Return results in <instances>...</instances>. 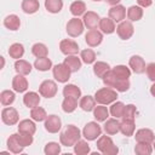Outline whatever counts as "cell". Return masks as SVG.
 Wrapping results in <instances>:
<instances>
[{"mask_svg": "<svg viewBox=\"0 0 155 155\" xmlns=\"http://www.w3.org/2000/svg\"><path fill=\"white\" fill-rule=\"evenodd\" d=\"M137 4H138V6H140V7H149V6H151V4H153V0H137Z\"/></svg>", "mask_w": 155, "mask_h": 155, "instance_id": "816d5d0a", "label": "cell"}, {"mask_svg": "<svg viewBox=\"0 0 155 155\" xmlns=\"http://www.w3.org/2000/svg\"><path fill=\"white\" fill-rule=\"evenodd\" d=\"M18 119H19L18 111L13 107H7L1 110V120L5 125L13 126L18 122Z\"/></svg>", "mask_w": 155, "mask_h": 155, "instance_id": "52a82bcc", "label": "cell"}, {"mask_svg": "<svg viewBox=\"0 0 155 155\" xmlns=\"http://www.w3.org/2000/svg\"><path fill=\"white\" fill-rule=\"evenodd\" d=\"M45 130L50 133H57L61 128H62V121H61V117L52 114V115H48L45 120Z\"/></svg>", "mask_w": 155, "mask_h": 155, "instance_id": "30bf717a", "label": "cell"}, {"mask_svg": "<svg viewBox=\"0 0 155 155\" xmlns=\"http://www.w3.org/2000/svg\"><path fill=\"white\" fill-rule=\"evenodd\" d=\"M8 54L11 58H15V59H21L24 54V47L22 44L19 42H15L10 46L8 48Z\"/></svg>", "mask_w": 155, "mask_h": 155, "instance_id": "d6a6232c", "label": "cell"}, {"mask_svg": "<svg viewBox=\"0 0 155 155\" xmlns=\"http://www.w3.org/2000/svg\"><path fill=\"white\" fill-rule=\"evenodd\" d=\"M45 7L51 13H58L63 8V0H45Z\"/></svg>", "mask_w": 155, "mask_h": 155, "instance_id": "e575fe53", "label": "cell"}, {"mask_svg": "<svg viewBox=\"0 0 155 155\" xmlns=\"http://www.w3.org/2000/svg\"><path fill=\"white\" fill-rule=\"evenodd\" d=\"M23 103H24L25 107H28L30 109L38 107L39 103H40V96H39V93L33 92V91L27 92L24 94V97H23Z\"/></svg>", "mask_w": 155, "mask_h": 155, "instance_id": "ffe728a7", "label": "cell"}, {"mask_svg": "<svg viewBox=\"0 0 155 155\" xmlns=\"http://www.w3.org/2000/svg\"><path fill=\"white\" fill-rule=\"evenodd\" d=\"M101 134H102V127L96 121L87 122L82 130V136L87 140H94V139L99 138Z\"/></svg>", "mask_w": 155, "mask_h": 155, "instance_id": "277c9868", "label": "cell"}, {"mask_svg": "<svg viewBox=\"0 0 155 155\" xmlns=\"http://www.w3.org/2000/svg\"><path fill=\"white\" fill-rule=\"evenodd\" d=\"M30 117L34 120V121H38V122H40V121H44V120H46V117H47V114H46V110L42 108V107H35V108H31V110H30Z\"/></svg>", "mask_w": 155, "mask_h": 155, "instance_id": "74e56055", "label": "cell"}, {"mask_svg": "<svg viewBox=\"0 0 155 155\" xmlns=\"http://www.w3.org/2000/svg\"><path fill=\"white\" fill-rule=\"evenodd\" d=\"M17 138L19 140V143L22 144V147H28L33 143V134L29 133H23V132H18L17 133Z\"/></svg>", "mask_w": 155, "mask_h": 155, "instance_id": "c3c4849f", "label": "cell"}, {"mask_svg": "<svg viewBox=\"0 0 155 155\" xmlns=\"http://www.w3.org/2000/svg\"><path fill=\"white\" fill-rule=\"evenodd\" d=\"M15 92L10 91V90H4L1 93H0V102L2 105H11L13 102H15Z\"/></svg>", "mask_w": 155, "mask_h": 155, "instance_id": "f6af8a7d", "label": "cell"}, {"mask_svg": "<svg viewBox=\"0 0 155 155\" xmlns=\"http://www.w3.org/2000/svg\"><path fill=\"white\" fill-rule=\"evenodd\" d=\"M125 107H126V105H125L122 102H116V101H115L114 103H111V107H110V109H109V113H110L111 116H114V117H116V119L122 117Z\"/></svg>", "mask_w": 155, "mask_h": 155, "instance_id": "8d00e7d4", "label": "cell"}, {"mask_svg": "<svg viewBox=\"0 0 155 155\" xmlns=\"http://www.w3.org/2000/svg\"><path fill=\"white\" fill-rule=\"evenodd\" d=\"M153 148L155 149V139H154V142H153Z\"/></svg>", "mask_w": 155, "mask_h": 155, "instance_id": "11a10c76", "label": "cell"}, {"mask_svg": "<svg viewBox=\"0 0 155 155\" xmlns=\"http://www.w3.org/2000/svg\"><path fill=\"white\" fill-rule=\"evenodd\" d=\"M39 93L40 96L45 98H53L57 93V84L52 80H45L39 86Z\"/></svg>", "mask_w": 155, "mask_h": 155, "instance_id": "ba28073f", "label": "cell"}, {"mask_svg": "<svg viewBox=\"0 0 155 155\" xmlns=\"http://www.w3.org/2000/svg\"><path fill=\"white\" fill-rule=\"evenodd\" d=\"M99 16L98 13L93 12V11H87L85 12L84 17H82V22L85 24V27H87V29H96L97 27H99Z\"/></svg>", "mask_w": 155, "mask_h": 155, "instance_id": "4fadbf2b", "label": "cell"}, {"mask_svg": "<svg viewBox=\"0 0 155 155\" xmlns=\"http://www.w3.org/2000/svg\"><path fill=\"white\" fill-rule=\"evenodd\" d=\"M97 149L104 155H116L119 153V148L109 136H99L97 140Z\"/></svg>", "mask_w": 155, "mask_h": 155, "instance_id": "3957f363", "label": "cell"}, {"mask_svg": "<svg viewBox=\"0 0 155 155\" xmlns=\"http://www.w3.org/2000/svg\"><path fill=\"white\" fill-rule=\"evenodd\" d=\"M12 88L16 92H18V93H22V92L27 91V88H28V81L24 78V75L17 74V75L13 76V79H12Z\"/></svg>", "mask_w": 155, "mask_h": 155, "instance_id": "e0dca14e", "label": "cell"}, {"mask_svg": "<svg viewBox=\"0 0 155 155\" xmlns=\"http://www.w3.org/2000/svg\"><path fill=\"white\" fill-rule=\"evenodd\" d=\"M63 63L70 69L71 73H75L78 70H80V68H81V58H79L75 54L67 56V58H64V62Z\"/></svg>", "mask_w": 155, "mask_h": 155, "instance_id": "7402d4cb", "label": "cell"}, {"mask_svg": "<svg viewBox=\"0 0 155 155\" xmlns=\"http://www.w3.org/2000/svg\"><path fill=\"white\" fill-rule=\"evenodd\" d=\"M63 96L64 97H71V98H80L81 97V90L73 84H68L63 87Z\"/></svg>", "mask_w": 155, "mask_h": 155, "instance_id": "83f0119b", "label": "cell"}, {"mask_svg": "<svg viewBox=\"0 0 155 155\" xmlns=\"http://www.w3.org/2000/svg\"><path fill=\"white\" fill-rule=\"evenodd\" d=\"M74 153L78 155H86L90 153V145L86 140L79 139L75 144H74Z\"/></svg>", "mask_w": 155, "mask_h": 155, "instance_id": "60d3db41", "label": "cell"}, {"mask_svg": "<svg viewBox=\"0 0 155 155\" xmlns=\"http://www.w3.org/2000/svg\"><path fill=\"white\" fill-rule=\"evenodd\" d=\"M85 11H86V5H85L84 1L76 0V1H74L70 5V12L75 17H79L81 15H85Z\"/></svg>", "mask_w": 155, "mask_h": 155, "instance_id": "f35d334b", "label": "cell"}, {"mask_svg": "<svg viewBox=\"0 0 155 155\" xmlns=\"http://www.w3.org/2000/svg\"><path fill=\"white\" fill-rule=\"evenodd\" d=\"M59 48L61 52L65 56H71V54H76L79 52V45L70 39H64L59 42Z\"/></svg>", "mask_w": 155, "mask_h": 155, "instance_id": "7c38bea8", "label": "cell"}, {"mask_svg": "<svg viewBox=\"0 0 155 155\" xmlns=\"http://www.w3.org/2000/svg\"><path fill=\"white\" fill-rule=\"evenodd\" d=\"M15 70L17 71V74L28 75L31 71V64L28 61H24V59H16V62H15Z\"/></svg>", "mask_w": 155, "mask_h": 155, "instance_id": "d4e9b609", "label": "cell"}, {"mask_svg": "<svg viewBox=\"0 0 155 155\" xmlns=\"http://www.w3.org/2000/svg\"><path fill=\"white\" fill-rule=\"evenodd\" d=\"M150 93H151V96L153 97H155V82L151 85V87H150Z\"/></svg>", "mask_w": 155, "mask_h": 155, "instance_id": "db71d44e", "label": "cell"}, {"mask_svg": "<svg viewBox=\"0 0 155 155\" xmlns=\"http://www.w3.org/2000/svg\"><path fill=\"white\" fill-rule=\"evenodd\" d=\"M108 15L114 22H122L126 17V8L122 5H115L109 8Z\"/></svg>", "mask_w": 155, "mask_h": 155, "instance_id": "2e32d148", "label": "cell"}, {"mask_svg": "<svg viewBox=\"0 0 155 155\" xmlns=\"http://www.w3.org/2000/svg\"><path fill=\"white\" fill-rule=\"evenodd\" d=\"M92 1H102V0H92Z\"/></svg>", "mask_w": 155, "mask_h": 155, "instance_id": "9f6ffc18", "label": "cell"}, {"mask_svg": "<svg viewBox=\"0 0 155 155\" xmlns=\"http://www.w3.org/2000/svg\"><path fill=\"white\" fill-rule=\"evenodd\" d=\"M4 25L10 30H18L21 27V19L16 15H8L4 19Z\"/></svg>", "mask_w": 155, "mask_h": 155, "instance_id": "4316f807", "label": "cell"}, {"mask_svg": "<svg viewBox=\"0 0 155 155\" xmlns=\"http://www.w3.org/2000/svg\"><path fill=\"white\" fill-rule=\"evenodd\" d=\"M145 71H147V75L149 78V80L155 82V63H149L145 68Z\"/></svg>", "mask_w": 155, "mask_h": 155, "instance_id": "f907efd6", "label": "cell"}, {"mask_svg": "<svg viewBox=\"0 0 155 155\" xmlns=\"http://www.w3.org/2000/svg\"><path fill=\"white\" fill-rule=\"evenodd\" d=\"M113 71H114V74L119 79H128L131 76V69L127 68L126 65H122V64L114 67L113 68Z\"/></svg>", "mask_w": 155, "mask_h": 155, "instance_id": "ee69618b", "label": "cell"}, {"mask_svg": "<svg viewBox=\"0 0 155 155\" xmlns=\"http://www.w3.org/2000/svg\"><path fill=\"white\" fill-rule=\"evenodd\" d=\"M142 17H143V7L136 6V5L128 7V10H127V18L131 22H137V21L142 19Z\"/></svg>", "mask_w": 155, "mask_h": 155, "instance_id": "f1b7e54d", "label": "cell"}, {"mask_svg": "<svg viewBox=\"0 0 155 155\" xmlns=\"http://www.w3.org/2000/svg\"><path fill=\"white\" fill-rule=\"evenodd\" d=\"M134 138H136V142H140V143H149V144H153L154 139H155V134L149 128H140L134 134Z\"/></svg>", "mask_w": 155, "mask_h": 155, "instance_id": "9a60e30c", "label": "cell"}, {"mask_svg": "<svg viewBox=\"0 0 155 155\" xmlns=\"http://www.w3.org/2000/svg\"><path fill=\"white\" fill-rule=\"evenodd\" d=\"M134 153L137 155H150L153 153V147L149 143H140L137 142L134 147Z\"/></svg>", "mask_w": 155, "mask_h": 155, "instance_id": "b9f144b4", "label": "cell"}, {"mask_svg": "<svg viewBox=\"0 0 155 155\" xmlns=\"http://www.w3.org/2000/svg\"><path fill=\"white\" fill-rule=\"evenodd\" d=\"M52 74H53V78L58 81V82H62V84H65L68 82V80L70 79V69L64 64V63H59V64H56L53 68H52Z\"/></svg>", "mask_w": 155, "mask_h": 155, "instance_id": "5b68a950", "label": "cell"}, {"mask_svg": "<svg viewBox=\"0 0 155 155\" xmlns=\"http://www.w3.org/2000/svg\"><path fill=\"white\" fill-rule=\"evenodd\" d=\"M103 128H104L105 133H107V134H109V136L116 134L117 132H120V121H117V119H116V117L107 119Z\"/></svg>", "mask_w": 155, "mask_h": 155, "instance_id": "d6986e66", "label": "cell"}, {"mask_svg": "<svg viewBox=\"0 0 155 155\" xmlns=\"http://www.w3.org/2000/svg\"><path fill=\"white\" fill-rule=\"evenodd\" d=\"M34 68L38 69L39 71H47L52 68V62L47 57H40L36 58L34 62Z\"/></svg>", "mask_w": 155, "mask_h": 155, "instance_id": "f546056e", "label": "cell"}, {"mask_svg": "<svg viewBox=\"0 0 155 155\" xmlns=\"http://www.w3.org/2000/svg\"><path fill=\"white\" fill-rule=\"evenodd\" d=\"M80 58L86 64H92L96 62V52L92 48H85L80 53Z\"/></svg>", "mask_w": 155, "mask_h": 155, "instance_id": "ab89813d", "label": "cell"}, {"mask_svg": "<svg viewBox=\"0 0 155 155\" xmlns=\"http://www.w3.org/2000/svg\"><path fill=\"white\" fill-rule=\"evenodd\" d=\"M109 110L107 107H104L103 104H99L97 107H94L93 109V116L97 121H105L109 117Z\"/></svg>", "mask_w": 155, "mask_h": 155, "instance_id": "1f68e13d", "label": "cell"}, {"mask_svg": "<svg viewBox=\"0 0 155 155\" xmlns=\"http://www.w3.org/2000/svg\"><path fill=\"white\" fill-rule=\"evenodd\" d=\"M84 27H85V24H84L82 19H79L78 17H74L70 21H68V23H67V33L71 38H78L79 35L82 34Z\"/></svg>", "mask_w": 155, "mask_h": 155, "instance_id": "8992f818", "label": "cell"}, {"mask_svg": "<svg viewBox=\"0 0 155 155\" xmlns=\"http://www.w3.org/2000/svg\"><path fill=\"white\" fill-rule=\"evenodd\" d=\"M17 127H18V132L29 133V134H34L36 131V126H35L34 121H31L29 119H24V120L19 121Z\"/></svg>", "mask_w": 155, "mask_h": 155, "instance_id": "cb8c5ba5", "label": "cell"}, {"mask_svg": "<svg viewBox=\"0 0 155 155\" xmlns=\"http://www.w3.org/2000/svg\"><path fill=\"white\" fill-rule=\"evenodd\" d=\"M130 88V81L128 79H117L114 90H116L117 92H126Z\"/></svg>", "mask_w": 155, "mask_h": 155, "instance_id": "681fc988", "label": "cell"}, {"mask_svg": "<svg viewBox=\"0 0 155 155\" xmlns=\"http://www.w3.org/2000/svg\"><path fill=\"white\" fill-rule=\"evenodd\" d=\"M94 99L98 104H103V105L111 104L117 99V91L113 90L111 87L99 88L94 93Z\"/></svg>", "mask_w": 155, "mask_h": 155, "instance_id": "7a4b0ae2", "label": "cell"}, {"mask_svg": "<svg viewBox=\"0 0 155 155\" xmlns=\"http://www.w3.org/2000/svg\"><path fill=\"white\" fill-rule=\"evenodd\" d=\"M44 153L46 155H58L61 153V145L56 142H50L45 145Z\"/></svg>", "mask_w": 155, "mask_h": 155, "instance_id": "bcb514c9", "label": "cell"}, {"mask_svg": "<svg viewBox=\"0 0 155 155\" xmlns=\"http://www.w3.org/2000/svg\"><path fill=\"white\" fill-rule=\"evenodd\" d=\"M128 64H130V68L132 69V71L136 73V74H143L145 71V68H147L144 59L140 56H137V54H134L130 58Z\"/></svg>", "mask_w": 155, "mask_h": 155, "instance_id": "5bb4252c", "label": "cell"}, {"mask_svg": "<svg viewBox=\"0 0 155 155\" xmlns=\"http://www.w3.org/2000/svg\"><path fill=\"white\" fill-rule=\"evenodd\" d=\"M109 70H110V67L105 62L98 61V62H94V64H93V73L97 78H103Z\"/></svg>", "mask_w": 155, "mask_h": 155, "instance_id": "4dcf8cb0", "label": "cell"}, {"mask_svg": "<svg viewBox=\"0 0 155 155\" xmlns=\"http://www.w3.org/2000/svg\"><path fill=\"white\" fill-rule=\"evenodd\" d=\"M81 132L80 130L74 125H68L63 132H61L59 140L61 144L64 147H74V144L80 139Z\"/></svg>", "mask_w": 155, "mask_h": 155, "instance_id": "6da1fadb", "label": "cell"}, {"mask_svg": "<svg viewBox=\"0 0 155 155\" xmlns=\"http://www.w3.org/2000/svg\"><path fill=\"white\" fill-rule=\"evenodd\" d=\"M79 105L84 111H92L96 107V99L92 96H85L80 99Z\"/></svg>", "mask_w": 155, "mask_h": 155, "instance_id": "836d02e7", "label": "cell"}, {"mask_svg": "<svg viewBox=\"0 0 155 155\" xmlns=\"http://www.w3.org/2000/svg\"><path fill=\"white\" fill-rule=\"evenodd\" d=\"M99 29L102 30V33L104 34H111L116 30L115 28V22L110 18V17H104L101 18L99 21Z\"/></svg>", "mask_w": 155, "mask_h": 155, "instance_id": "44dd1931", "label": "cell"}, {"mask_svg": "<svg viewBox=\"0 0 155 155\" xmlns=\"http://www.w3.org/2000/svg\"><path fill=\"white\" fill-rule=\"evenodd\" d=\"M134 128H136L134 120H121L120 121V132L124 136H126V137L133 136Z\"/></svg>", "mask_w": 155, "mask_h": 155, "instance_id": "603a6c76", "label": "cell"}, {"mask_svg": "<svg viewBox=\"0 0 155 155\" xmlns=\"http://www.w3.org/2000/svg\"><path fill=\"white\" fill-rule=\"evenodd\" d=\"M7 148L12 154H19L23 151L24 147H22V144L19 143L17 138V133H13L7 138Z\"/></svg>", "mask_w": 155, "mask_h": 155, "instance_id": "ac0fdd59", "label": "cell"}, {"mask_svg": "<svg viewBox=\"0 0 155 155\" xmlns=\"http://www.w3.org/2000/svg\"><path fill=\"white\" fill-rule=\"evenodd\" d=\"M78 108V99L71 97H64L62 102V109L64 113H73Z\"/></svg>", "mask_w": 155, "mask_h": 155, "instance_id": "d590c367", "label": "cell"}, {"mask_svg": "<svg viewBox=\"0 0 155 155\" xmlns=\"http://www.w3.org/2000/svg\"><path fill=\"white\" fill-rule=\"evenodd\" d=\"M136 114H137V108L136 105L133 104H127L125 107V110H124V115H122V120H134L136 117Z\"/></svg>", "mask_w": 155, "mask_h": 155, "instance_id": "7dc6e473", "label": "cell"}, {"mask_svg": "<svg viewBox=\"0 0 155 155\" xmlns=\"http://www.w3.org/2000/svg\"><path fill=\"white\" fill-rule=\"evenodd\" d=\"M31 53H33L36 58L47 57L48 50H47L46 45H44V44H41V42H38V44H34V45H33V47H31Z\"/></svg>", "mask_w": 155, "mask_h": 155, "instance_id": "7bdbcfd3", "label": "cell"}, {"mask_svg": "<svg viewBox=\"0 0 155 155\" xmlns=\"http://www.w3.org/2000/svg\"><path fill=\"white\" fill-rule=\"evenodd\" d=\"M40 8L39 0H23L22 1V10L24 13L33 15Z\"/></svg>", "mask_w": 155, "mask_h": 155, "instance_id": "484cf974", "label": "cell"}, {"mask_svg": "<svg viewBox=\"0 0 155 155\" xmlns=\"http://www.w3.org/2000/svg\"><path fill=\"white\" fill-rule=\"evenodd\" d=\"M85 41L90 47H96L103 41V34L97 29H90L85 35Z\"/></svg>", "mask_w": 155, "mask_h": 155, "instance_id": "8fae6325", "label": "cell"}, {"mask_svg": "<svg viewBox=\"0 0 155 155\" xmlns=\"http://www.w3.org/2000/svg\"><path fill=\"white\" fill-rule=\"evenodd\" d=\"M116 33H117V35H119L120 39L128 40L133 35V33H134L133 24L131 23V21H122L116 27Z\"/></svg>", "mask_w": 155, "mask_h": 155, "instance_id": "9c48e42d", "label": "cell"}, {"mask_svg": "<svg viewBox=\"0 0 155 155\" xmlns=\"http://www.w3.org/2000/svg\"><path fill=\"white\" fill-rule=\"evenodd\" d=\"M107 4H109V5H111V6H115V5H119V2L121 1V0H104Z\"/></svg>", "mask_w": 155, "mask_h": 155, "instance_id": "f5cc1de1", "label": "cell"}]
</instances>
